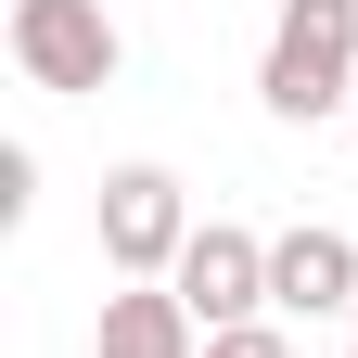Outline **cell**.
I'll return each mask as SVG.
<instances>
[{
	"label": "cell",
	"mask_w": 358,
	"mask_h": 358,
	"mask_svg": "<svg viewBox=\"0 0 358 358\" xmlns=\"http://www.w3.org/2000/svg\"><path fill=\"white\" fill-rule=\"evenodd\" d=\"M256 103L282 128H320V115L358 103V0H282L268 64H256Z\"/></svg>",
	"instance_id": "6da1fadb"
},
{
	"label": "cell",
	"mask_w": 358,
	"mask_h": 358,
	"mask_svg": "<svg viewBox=\"0 0 358 358\" xmlns=\"http://www.w3.org/2000/svg\"><path fill=\"white\" fill-rule=\"evenodd\" d=\"M192 192H179V166H103V192H90V243H103V268L115 282H166L179 256H192Z\"/></svg>",
	"instance_id": "7a4b0ae2"
},
{
	"label": "cell",
	"mask_w": 358,
	"mask_h": 358,
	"mask_svg": "<svg viewBox=\"0 0 358 358\" xmlns=\"http://www.w3.org/2000/svg\"><path fill=\"white\" fill-rule=\"evenodd\" d=\"M13 64H26V90H115L128 38L103 0H13Z\"/></svg>",
	"instance_id": "3957f363"
},
{
	"label": "cell",
	"mask_w": 358,
	"mask_h": 358,
	"mask_svg": "<svg viewBox=\"0 0 358 358\" xmlns=\"http://www.w3.org/2000/svg\"><path fill=\"white\" fill-rule=\"evenodd\" d=\"M166 294L192 307L205 333H243V320H268V243H256V231H231V217H205L192 256L166 268Z\"/></svg>",
	"instance_id": "277c9868"
},
{
	"label": "cell",
	"mask_w": 358,
	"mask_h": 358,
	"mask_svg": "<svg viewBox=\"0 0 358 358\" xmlns=\"http://www.w3.org/2000/svg\"><path fill=\"white\" fill-rule=\"evenodd\" d=\"M268 307L282 320H358V243L333 217H307V231L268 243Z\"/></svg>",
	"instance_id": "5b68a950"
},
{
	"label": "cell",
	"mask_w": 358,
	"mask_h": 358,
	"mask_svg": "<svg viewBox=\"0 0 358 358\" xmlns=\"http://www.w3.org/2000/svg\"><path fill=\"white\" fill-rule=\"evenodd\" d=\"M90 358H205V320H192L166 282H128V294H103V333H90Z\"/></svg>",
	"instance_id": "8992f818"
},
{
	"label": "cell",
	"mask_w": 358,
	"mask_h": 358,
	"mask_svg": "<svg viewBox=\"0 0 358 358\" xmlns=\"http://www.w3.org/2000/svg\"><path fill=\"white\" fill-rule=\"evenodd\" d=\"M205 358H294L282 320H243V333H205Z\"/></svg>",
	"instance_id": "52a82bcc"
},
{
	"label": "cell",
	"mask_w": 358,
	"mask_h": 358,
	"mask_svg": "<svg viewBox=\"0 0 358 358\" xmlns=\"http://www.w3.org/2000/svg\"><path fill=\"white\" fill-rule=\"evenodd\" d=\"M345 358H358V320H345Z\"/></svg>",
	"instance_id": "ba28073f"
},
{
	"label": "cell",
	"mask_w": 358,
	"mask_h": 358,
	"mask_svg": "<svg viewBox=\"0 0 358 358\" xmlns=\"http://www.w3.org/2000/svg\"><path fill=\"white\" fill-rule=\"evenodd\" d=\"M345 115H358V103H345Z\"/></svg>",
	"instance_id": "9c48e42d"
}]
</instances>
